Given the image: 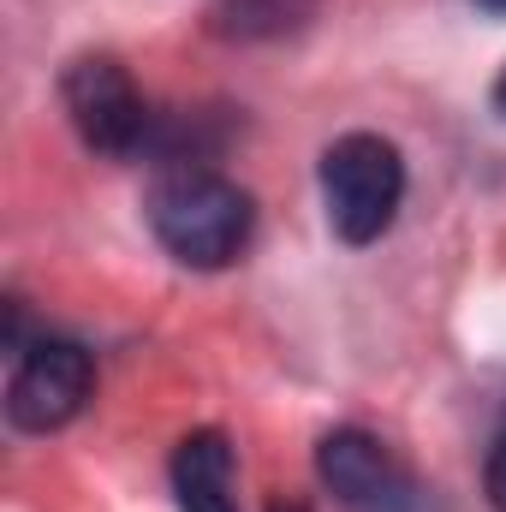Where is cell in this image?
<instances>
[{"instance_id":"cell-7","label":"cell","mask_w":506,"mask_h":512,"mask_svg":"<svg viewBox=\"0 0 506 512\" xmlns=\"http://www.w3.org/2000/svg\"><path fill=\"white\" fill-rule=\"evenodd\" d=\"M322 0H215L209 6V30L221 42H280L298 36L316 18Z\"/></svg>"},{"instance_id":"cell-2","label":"cell","mask_w":506,"mask_h":512,"mask_svg":"<svg viewBox=\"0 0 506 512\" xmlns=\"http://www.w3.org/2000/svg\"><path fill=\"white\" fill-rule=\"evenodd\" d=\"M322 203H328V227L346 245H376L393 227L399 203H405V161L399 149L376 131H346L328 143L322 155Z\"/></svg>"},{"instance_id":"cell-4","label":"cell","mask_w":506,"mask_h":512,"mask_svg":"<svg viewBox=\"0 0 506 512\" xmlns=\"http://www.w3.org/2000/svg\"><path fill=\"white\" fill-rule=\"evenodd\" d=\"M90 387H96L90 352L78 340L42 334V340L18 346V364H12V382H6V417L24 435H54L84 411Z\"/></svg>"},{"instance_id":"cell-3","label":"cell","mask_w":506,"mask_h":512,"mask_svg":"<svg viewBox=\"0 0 506 512\" xmlns=\"http://www.w3.org/2000/svg\"><path fill=\"white\" fill-rule=\"evenodd\" d=\"M60 102H66L78 137H84L96 155L131 161V155L149 149L155 108L143 102V90L131 84V72L114 54H84V60H72L66 78H60Z\"/></svg>"},{"instance_id":"cell-9","label":"cell","mask_w":506,"mask_h":512,"mask_svg":"<svg viewBox=\"0 0 506 512\" xmlns=\"http://www.w3.org/2000/svg\"><path fill=\"white\" fill-rule=\"evenodd\" d=\"M495 108H501V114H506V72H501V78H495Z\"/></svg>"},{"instance_id":"cell-8","label":"cell","mask_w":506,"mask_h":512,"mask_svg":"<svg viewBox=\"0 0 506 512\" xmlns=\"http://www.w3.org/2000/svg\"><path fill=\"white\" fill-rule=\"evenodd\" d=\"M483 495H489V507L506 512V429L489 441V459H483Z\"/></svg>"},{"instance_id":"cell-5","label":"cell","mask_w":506,"mask_h":512,"mask_svg":"<svg viewBox=\"0 0 506 512\" xmlns=\"http://www.w3.org/2000/svg\"><path fill=\"white\" fill-rule=\"evenodd\" d=\"M316 471H322V489L346 512H429L423 483L370 429H328L316 447Z\"/></svg>"},{"instance_id":"cell-10","label":"cell","mask_w":506,"mask_h":512,"mask_svg":"<svg viewBox=\"0 0 506 512\" xmlns=\"http://www.w3.org/2000/svg\"><path fill=\"white\" fill-rule=\"evenodd\" d=\"M477 6H483V12H506V0H477Z\"/></svg>"},{"instance_id":"cell-6","label":"cell","mask_w":506,"mask_h":512,"mask_svg":"<svg viewBox=\"0 0 506 512\" xmlns=\"http://www.w3.org/2000/svg\"><path fill=\"white\" fill-rule=\"evenodd\" d=\"M173 501H179V512H245L233 441L221 429H191L173 447Z\"/></svg>"},{"instance_id":"cell-1","label":"cell","mask_w":506,"mask_h":512,"mask_svg":"<svg viewBox=\"0 0 506 512\" xmlns=\"http://www.w3.org/2000/svg\"><path fill=\"white\" fill-rule=\"evenodd\" d=\"M149 233L161 239V251L185 268H233L251 251L256 233V203L251 191L215 167H161L149 197H143Z\"/></svg>"}]
</instances>
